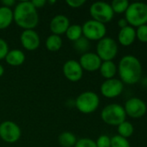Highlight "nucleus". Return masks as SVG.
Listing matches in <instances>:
<instances>
[{
	"label": "nucleus",
	"mask_w": 147,
	"mask_h": 147,
	"mask_svg": "<svg viewBox=\"0 0 147 147\" xmlns=\"http://www.w3.org/2000/svg\"><path fill=\"white\" fill-rule=\"evenodd\" d=\"M120 80L126 84H137L142 76V65L139 59L132 55H125L121 58L117 67Z\"/></svg>",
	"instance_id": "1"
},
{
	"label": "nucleus",
	"mask_w": 147,
	"mask_h": 147,
	"mask_svg": "<svg viewBox=\"0 0 147 147\" xmlns=\"http://www.w3.org/2000/svg\"><path fill=\"white\" fill-rule=\"evenodd\" d=\"M13 19L23 30L34 29L39 22L37 9L30 1H22L16 5L13 10Z\"/></svg>",
	"instance_id": "2"
},
{
	"label": "nucleus",
	"mask_w": 147,
	"mask_h": 147,
	"mask_svg": "<svg viewBox=\"0 0 147 147\" xmlns=\"http://www.w3.org/2000/svg\"><path fill=\"white\" fill-rule=\"evenodd\" d=\"M125 19L128 25L134 28L147 24V3L143 2L130 3L125 13Z\"/></svg>",
	"instance_id": "3"
},
{
	"label": "nucleus",
	"mask_w": 147,
	"mask_h": 147,
	"mask_svg": "<svg viewBox=\"0 0 147 147\" xmlns=\"http://www.w3.org/2000/svg\"><path fill=\"white\" fill-rule=\"evenodd\" d=\"M101 117L106 124L118 127L126 121V114L123 106L117 103H112L107 105L101 110Z\"/></svg>",
	"instance_id": "4"
},
{
	"label": "nucleus",
	"mask_w": 147,
	"mask_h": 147,
	"mask_svg": "<svg viewBox=\"0 0 147 147\" xmlns=\"http://www.w3.org/2000/svg\"><path fill=\"white\" fill-rule=\"evenodd\" d=\"M100 105L99 96L93 91L80 94L75 100V107L82 114H91L97 110Z\"/></svg>",
	"instance_id": "5"
},
{
	"label": "nucleus",
	"mask_w": 147,
	"mask_h": 147,
	"mask_svg": "<svg viewBox=\"0 0 147 147\" xmlns=\"http://www.w3.org/2000/svg\"><path fill=\"white\" fill-rule=\"evenodd\" d=\"M119 51L117 42L111 37H104L96 45V54L102 61H113Z\"/></svg>",
	"instance_id": "6"
},
{
	"label": "nucleus",
	"mask_w": 147,
	"mask_h": 147,
	"mask_svg": "<svg viewBox=\"0 0 147 147\" xmlns=\"http://www.w3.org/2000/svg\"><path fill=\"white\" fill-rule=\"evenodd\" d=\"M89 12L93 20L103 24L111 22L114 16L110 3L102 1L94 3L89 9Z\"/></svg>",
	"instance_id": "7"
},
{
	"label": "nucleus",
	"mask_w": 147,
	"mask_h": 147,
	"mask_svg": "<svg viewBox=\"0 0 147 147\" xmlns=\"http://www.w3.org/2000/svg\"><path fill=\"white\" fill-rule=\"evenodd\" d=\"M82 34L88 40H100L106 37V25L94 20H88L81 26Z\"/></svg>",
	"instance_id": "8"
},
{
	"label": "nucleus",
	"mask_w": 147,
	"mask_h": 147,
	"mask_svg": "<svg viewBox=\"0 0 147 147\" xmlns=\"http://www.w3.org/2000/svg\"><path fill=\"white\" fill-rule=\"evenodd\" d=\"M22 135L19 126L11 121H5L0 124V138L6 143L16 142Z\"/></svg>",
	"instance_id": "9"
},
{
	"label": "nucleus",
	"mask_w": 147,
	"mask_h": 147,
	"mask_svg": "<svg viewBox=\"0 0 147 147\" xmlns=\"http://www.w3.org/2000/svg\"><path fill=\"white\" fill-rule=\"evenodd\" d=\"M126 115L133 119H139L143 117L147 111L146 103L139 97H132L128 99L124 106Z\"/></svg>",
	"instance_id": "10"
},
{
	"label": "nucleus",
	"mask_w": 147,
	"mask_h": 147,
	"mask_svg": "<svg viewBox=\"0 0 147 147\" xmlns=\"http://www.w3.org/2000/svg\"><path fill=\"white\" fill-rule=\"evenodd\" d=\"M124 90V84L118 78L105 80L101 85V92L106 98H115L119 96Z\"/></svg>",
	"instance_id": "11"
},
{
	"label": "nucleus",
	"mask_w": 147,
	"mask_h": 147,
	"mask_svg": "<svg viewBox=\"0 0 147 147\" xmlns=\"http://www.w3.org/2000/svg\"><path fill=\"white\" fill-rule=\"evenodd\" d=\"M62 71L66 78L71 82H77L81 80L83 76V70L79 61L75 59L66 61L63 65Z\"/></svg>",
	"instance_id": "12"
},
{
	"label": "nucleus",
	"mask_w": 147,
	"mask_h": 147,
	"mask_svg": "<svg viewBox=\"0 0 147 147\" xmlns=\"http://www.w3.org/2000/svg\"><path fill=\"white\" fill-rule=\"evenodd\" d=\"M79 63L83 71H96L100 69L102 60L95 53H89L87 52L81 54Z\"/></svg>",
	"instance_id": "13"
},
{
	"label": "nucleus",
	"mask_w": 147,
	"mask_h": 147,
	"mask_svg": "<svg viewBox=\"0 0 147 147\" xmlns=\"http://www.w3.org/2000/svg\"><path fill=\"white\" fill-rule=\"evenodd\" d=\"M20 41L23 48L28 51H35L40 46L39 34L34 29L23 30L20 36Z\"/></svg>",
	"instance_id": "14"
},
{
	"label": "nucleus",
	"mask_w": 147,
	"mask_h": 147,
	"mask_svg": "<svg viewBox=\"0 0 147 147\" xmlns=\"http://www.w3.org/2000/svg\"><path fill=\"white\" fill-rule=\"evenodd\" d=\"M70 26L69 19L64 15H56L52 18L49 23V28L53 34L61 35L66 33Z\"/></svg>",
	"instance_id": "15"
},
{
	"label": "nucleus",
	"mask_w": 147,
	"mask_h": 147,
	"mask_svg": "<svg viewBox=\"0 0 147 147\" xmlns=\"http://www.w3.org/2000/svg\"><path fill=\"white\" fill-rule=\"evenodd\" d=\"M136 40V29L131 26H127L120 29L118 34V41L123 47H129L134 43Z\"/></svg>",
	"instance_id": "16"
},
{
	"label": "nucleus",
	"mask_w": 147,
	"mask_h": 147,
	"mask_svg": "<svg viewBox=\"0 0 147 147\" xmlns=\"http://www.w3.org/2000/svg\"><path fill=\"white\" fill-rule=\"evenodd\" d=\"M6 63L11 66H19L25 61V54L19 49H14L8 52L4 58Z\"/></svg>",
	"instance_id": "17"
},
{
	"label": "nucleus",
	"mask_w": 147,
	"mask_h": 147,
	"mask_svg": "<svg viewBox=\"0 0 147 147\" xmlns=\"http://www.w3.org/2000/svg\"><path fill=\"white\" fill-rule=\"evenodd\" d=\"M101 76L107 79L114 78L117 73V65L113 61H102L101 67L99 69Z\"/></svg>",
	"instance_id": "18"
},
{
	"label": "nucleus",
	"mask_w": 147,
	"mask_h": 147,
	"mask_svg": "<svg viewBox=\"0 0 147 147\" xmlns=\"http://www.w3.org/2000/svg\"><path fill=\"white\" fill-rule=\"evenodd\" d=\"M13 21V10L8 7H0V29L7 28Z\"/></svg>",
	"instance_id": "19"
},
{
	"label": "nucleus",
	"mask_w": 147,
	"mask_h": 147,
	"mask_svg": "<svg viewBox=\"0 0 147 147\" xmlns=\"http://www.w3.org/2000/svg\"><path fill=\"white\" fill-rule=\"evenodd\" d=\"M46 48L50 52H57L62 47V39L60 35L50 34L45 41Z\"/></svg>",
	"instance_id": "20"
},
{
	"label": "nucleus",
	"mask_w": 147,
	"mask_h": 147,
	"mask_svg": "<svg viewBox=\"0 0 147 147\" xmlns=\"http://www.w3.org/2000/svg\"><path fill=\"white\" fill-rule=\"evenodd\" d=\"M77 139L75 135L70 132H63L58 137V142L62 147H74Z\"/></svg>",
	"instance_id": "21"
},
{
	"label": "nucleus",
	"mask_w": 147,
	"mask_h": 147,
	"mask_svg": "<svg viewBox=\"0 0 147 147\" xmlns=\"http://www.w3.org/2000/svg\"><path fill=\"white\" fill-rule=\"evenodd\" d=\"M66 36L67 38L71 41H75L79 40L81 37H82V28L79 24H73L68 27V28L66 31Z\"/></svg>",
	"instance_id": "22"
},
{
	"label": "nucleus",
	"mask_w": 147,
	"mask_h": 147,
	"mask_svg": "<svg viewBox=\"0 0 147 147\" xmlns=\"http://www.w3.org/2000/svg\"><path fill=\"white\" fill-rule=\"evenodd\" d=\"M133 133H134V127L130 121H125L118 126V135L123 138L128 139L133 134Z\"/></svg>",
	"instance_id": "23"
},
{
	"label": "nucleus",
	"mask_w": 147,
	"mask_h": 147,
	"mask_svg": "<svg viewBox=\"0 0 147 147\" xmlns=\"http://www.w3.org/2000/svg\"><path fill=\"white\" fill-rule=\"evenodd\" d=\"M130 3L127 0H113L110 5L113 13L115 14H122L126 13Z\"/></svg>",
	"instance_id": "24"
},
{
	"label": "nucleus",
	"mask_w": 147,
	"mask_h": 147,
	"mask_svg": "<svg viewBox=\"0 0 147 147\" xmlns=\"http://www.w3.org/2000/svg\"><path fill=\"white\" fill-rule=\"evenodd\" d=\"M89 46H90L89 40L88 39H86L84 36H82L79 40L74 41V47H75V49L77 52H79V53H82V54L87 53V51L89 48Z\"/></svg>",
	"instance_id": "25"
},
{
	"label": "nucleus",
	"mask_w": 147,
	"mask_h": 147,
	"mask_svg": "<svg viewBox=\"0 0 147 147\" xmlns=\"http://www.w3.org/2000/svg\"><path fill=\"white\" fill-rule=\"evenodd\" d=\"M111 147H131V145L127 139L114 135L111 138Z\"/></svg>",
	"instance_id": "26"
},
{
	"label": "nucleus",
	"mask_w": 147,
	"mask_h": 147,
	"mask_svg": "<svg viewBox=\"0 0 147 147\" xmlns=\"http://www.w3.org/2000/svg\"><path fill=\"white\" fill-rule=\"evenodd\" d=\"M136 39L142 43H147V24L142 25L136 29Z\"/></svg>",
	"instance_id": "27"
},
{
	"label": "nucleus",
	"mask_w": 147,
	"mask_h": 147,
	"mask_svg": "<svg viewBox=\"0 0 147 147\" xmlns=\"http://www.w3.org/2000/svg\"><path fill=\"white\" fill-rule=\"evenodd\" d=\"M74 147H97L95 141L88 138H82L76 141Z\"/></svg>",
	"instance_id": "28"
},
{
	"label": "nucleus",
	"mask_w": 147,
	"mask_h": 147,
	"mask_svg": "<svg viewBox=\"0 0 147 147\" xmlns=\"http://www.w3.org/2000/svg\"><path fill=\"white\" fill-rule=\"evenodd\" d=\"M97 147H111V138L107 135H101L95 141Z\"/></svg>",
	"instance_id": "29"
},
{
	"label": "nucleus",
	"mask_w": 147,
	"mask_h": 147,
	"mask_svg": "<svg viewBox=\"0 0 147 147\" xmlns=\"http://www.w3.org/2000/svg\"><path fill=\"white\" fill-rule=\"evenodd\" d=\"M9 51L10 50L7 42L3 39L0 38V59H4Z\"/></svg>",
	"instance_id": "30"
},
{
	"label": "nucleus",
	"mask_w": 147,
	"mask_h": 147,
	"mask_svg": "<svg viewBox=\"0 0 147 147\" xmlns=\"http://www.w3.org/2000/svg\"><path fill=\"white\" fill-rule=\"evenodd\" d=\"M66 3L69 7L75 9V8L81 7L86 3V1L85 0H67Z\"/></svg>",
	"instance_id": "31"
},
{
	"label": "nucleus",
	"mask_w": 147,
	"mask_h": 147,
	"mask_svg": "<svg viewBox=\"0 0 147 147\" xmlns=\"http://www.w3.org/2000/svg\"><path fill=\"white\" fill-rule=\"evenodd\" d=\"M30 2L32 3V4L34 5V7L36 9L44 7V5L47 3V1L46 0H33V1H30Z\"/></svg>",
	"instance_id": "32"
},
{
	"label": "nucleus",
	"mask_w": 147,
	"mask_h": 147,
	"mask_svg": "<svg viewBox=\"0 0 147 147\" xmlns=\"http://www.w3.org/2000/svg\"><path fill=\"white\" fill-rule=\"evenodd\" d=\"M118 26H119V28L121 29V28H126V27H127V26H129L128 25V22H127V21L125 19V17L124 18H120L119 21H118Z\"/></svg>",
	"instance_id": "33"
},
{
	"label": "nucleus",
	"mask_w": 147,
	"mask_h": 147,
	"mask_svg": "<svg viewBox=\"0 0 147 147\" xmlns=\"http://www.w3.org/2000/svg\"><path fill=\"white\" fill-rule=\"evenodd\" d=\"M1 3H2L3 6H4V7L10 8L11 6H13V5L16 4V2H15L14 0H3V1H1Z\"/></svg>",
	"instance_id": "34"
},
{
	"label": "nucleus",
	"mask_w": 147,
	"mask_h": 147,
	"mask_svg": "<svg viewBox=\"0 0 147 147\" xmlns=\"http://www.w3.org/2000/svg\"><path fill=\"white\" fill-rule=\"evenodd\" d=\"M3 73H4V68H3V66L0 64V77H2V76L3 75Z\"/></svg>",
	"instance_id": "35"
},
{
	"label": "nucleus",
	"mask_w": 147,
	"mask_h": 147,
	"mask_svg": "<svg viewBox=\"0 0 147 147\" xmlns=\"http://www.w3.org/2000/svg\"><path fill=\"white\" fill-rule=\"evenodd\" d=\"M146 48H147V43H146Z\"/></svg>",
	"instance_id": "36"
}]
</instances>
